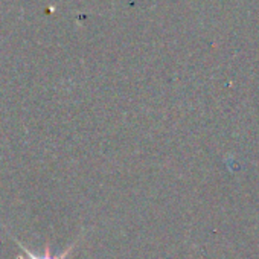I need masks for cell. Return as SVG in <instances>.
Segmentation results:
<instances>
[{"mask_svg":"<svg viewBox=\"0 0 259 259\" xmlns=\"http://www.w3.org/2000/svg\"><path fill=\"white\" fill-rule=\"evenodd\" d=\"M14 241H16V242H17V244L20 245V248H22V250L25 251V254H26V256H28L29 259H66V257H67V254H69V251H70V250H72V248L75 247V244H72V245H70V247H69L67 250H64V251H63L61 254H58V256H51V250H49V242H46V247H45V256H38V254L32 253L31 250H28V248H26V247H25L23 244H20V242H19L17 239H14Z\"/></svg>","mask_w":259,"mask_h":259,"instance_id":"6da1fadb","label":"cell"}]
</instances>
